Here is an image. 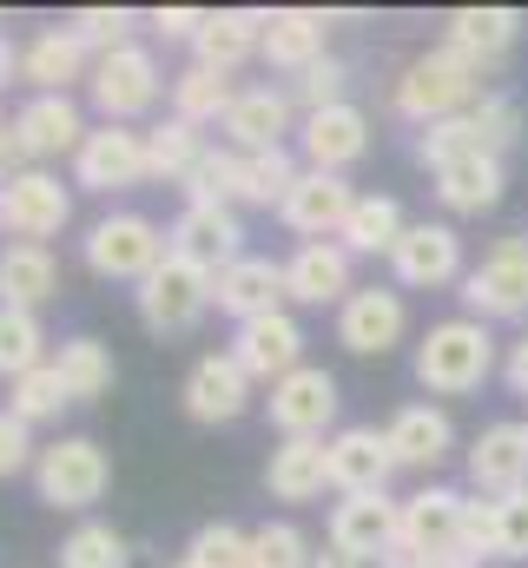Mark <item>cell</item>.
Instances as JSON below:
<instances>
[{"label":"cell","mask_w":528,"mask_h":568,"mask_svg":"<svg viewBox=\"0 0 528 568\" xmlns=\"http://www.w3.org/2000/svg\"><path fill=\"white\" fill-rule=\"evenodd\" d=\"M0 192H7V185H0ZM0 232H7V219H0Z\"/></svg>","instance_id":"cell-58"},{"label":"cell","mask_w":528,"mask_h":568,"mask_svg":"<svg viewBox=\"0 0 528 568\" xmlns=\"http://www.w3.org/2000/svg\"><path fill=\"white\" fill-rule=\"evenodd\" d=\"M297 145H304V159H311V172H337L344 179V165H357L364 152H370V120H364V106H324V113H304V126H297Z\"/></svg>","instance_id":"cell-18"},{"label":"cell","mask_w":528,"mask_h":568,"mask_svg":"<svg viewBox=\"0 0 528 568\" xmlns=\"http://www.w3.org/2000/svg\"><path fill=\"white\" fill-rule=\"evenodd\" d=\"M238 185H245V152L205 145V159L185 179V205H238Z\"/></svg>","instance_id":"cell-38"},{"label":"cell","mask_w":528,"mask_h":568,"mask_svg":"<svg viewBox=\"0 0 528 568\" xmlns=\"http://www.w3.org/2000/svg\"><path fill=\"white\" fill-rule=\"evenodd\" d=\"M489 371H496V337L483 317H443L416 344V384L429 397H469L489 384Z\"/></svg>","instance_id":"cell-1"},{"label":"cell","mask_w":528,"mask_h":568,"mask_svg":"<svg viewBox=\"0 0 528 568\" xmlns=\"http://www.w3.org/2000/svg\"><path fill=\"white\" fill-rule=\"evenodd\" d=\"M199 159H205V140H199V126H185V120H159V126L145 133V165H152V179H165V185H185Z\"/></svg>","instance_id":"cell-37"},{"label":"cell","mask_w":528,"mask_h":568,"mask_svg":"<svg viewBox=\"0 0 528 568\" xmlns=\"http://www.w3.org/2000/svg\"><path fill=\"white\" fill-rule=\"evenodd\" d=\"M185 417L192 424H238L252 410V377L232 364V351H212L185 371Z\"/></svg>","instance_id":"cell-15"},{"label":"cell","mask_w":528,"mask_h":568,"mask_svg":"<svg viewBox=\"0 0 528 568\" xmlns=\"http://www.w3.org/2000/svg\"><path fill=\"white\" fill-rule=\"evenodd\" d=\"M463 304H469V317H483V324H496V317L516 324V317H528V232L489 245L483 265L463 272Z\"/></svg>","instance_id":"cell-6"},{"label":"cell","mask_w":528,"mask_h":568,"mask_svg":"<svg viewBox=\"0 0 528 568\" xmlns=\"http://www.w3.org/2000/svg\"><path fill=\"white\" fill-rule=\"evenodd\" d=\"M258 47H264V13L258 7H219V13H205V27H199V40H192V67L238 73Z\"/></svg>","instance_id":"cell-27"},{"label":"cell","mask_w":528,"mask_h":568,"mask_svg":"<svg viewBox=\"0 0 528 568\" xmlns=\"http://www.w3.org/2000/svg\"><path fill=\"white\" fill-rule=\"evenodd\" d=\"M199 27H205L199 7H159L152 13V33H165V40H199Z\"/></svg>","instance_id":"cell-52"},{"label":"cell","mask_w":528,"mask_h":568,"mask_svg":"<svg viewBox=\"0 0 528 568\" xmlns=\"http://www.w3.org/2000/svg\"><path fill=\"white\" fill-rule=\"evenodd\" d=\"M73 397H67V384H60V371L53 364H40V371H27V377H13V390H7V410L20 417V424H47V417H60Z\"/></svg>","instance_id":"cell-41"},{"label":"cell","mask_w":528,"mask_h":568,"mask_svg":"<svg viewBox=\"0 0 528 568\" xmlns=\"http://www.w3.org/2000/svg\"><path fill=\"white\" fill-rule=\"evenodd\" d=\"M463 509H469V496L463 489H449V483H423L409 503H403V523H396V536L416 549V556H456V542H463Z\"/></svg>","instance_id":"cell-16"},{"label":"cell","mask_w":528,"mask_h":568,"mask_svg":"<svg viewBox=\"0 0 528 568\" xmlns=\"http://www.w3.org/2000/svg\"><path fill=\"white\" fill-rule=\"evenodd\" d=\"M483 100V67H469L456 47H429L416 53L403 73H396V113L409 126H436V120H456Z\"/></svg>","instance_id":"cell-2"},{"label":"cell","mask_w":528,"mask_h":568,"mask_svg":"<svg viewBox=\"0 0 528 568\" xmlns=\"http://www.w3.org/2000/svg\"><path fill=\"white\" fill-rule=\"evenodd\" d=\"M291 185H297V159H291L284 145H277V152H245V185H238V205H264V212H277Z\"/></svg>","instance_id":"cell-40"},{"label":"cell","mask_w":528,"mask_h":568,"mask_svg":"<svg viewBox=\"0 0 528 568\" xmlns=\"http://www.w3.org/2000/svg\"><path fill=\"white\" fill-rule=\"evenodd\" d=\"M377 568H429V556H416V549H409V542L396 536L390 549H384V562H377Z\"/></svg>","instance_id":"cell-54"},{"label":"cell","mask_w":528,"mask_h":568,"mask_svg":"<svg viewBox=\"0 0 528 568\" xmlns=\"http://www.w3.org/2000/svg\"><path fill=\"white\" fill-rule=\"evenodd\" d=\"M80 40H87V53H120V47H132V27H139V13L132 7H80L73 20H67Z\"/></svg>","instance_id":"cell-46"},{"label":"cell","mask_w":528,"mask_h":568,"mask_svg":"<svg viewBox=\"0 0 528 568\" xmlns=\"http://www.w3.org/2000/svg\"><path fill=\"white\" fill-rule=\"evenodd\" d=\"M33 456H40V449H33V429L20 424L13 410H0V476H20Z\"/></svg>","instance_id":"cell-51"},{"label":"cell","mask_w":528,"mask_h":568,"mask_svg":"<svg viewBox=\"0 0 528 568\" xmlns=\"http://www.w3.org/2000/svg\"><path fill=\"white\" fill-rule=\"evenodd\" d=\"M429 568H476V562H463V556H436Z\"/></svg>","instance_id":"cell-57"},{"label":"cell","mask_w":528,"mask_h":568,"mask_svg":"<svg viewBox=\"0 0 528 568\" xmlns=\"http://www.w3.org/2000/svg\"><path fill=\"white\" fill-rule=\"evenodd\" d=\"M522 40V13L516 7H456L449 20H443V47H456L469 67H496V60H509V47Z\"/></svg>","instance_id":"cell-21"},{"label":"cell","mask_w":528,"mask_h":568,"mask_svg":"<svg viewBox=\"0 0 528 568\" xmlns=\"http://www.w3.org/2000/svg\"><path fill=\"white\" fill-rule=\"evenodd\" d=\"M502 377H509V390H516V397H528V337H516V344H509Z\"/></svg>","instance_id":"cell-53"},{"label":"cell","mask_w":528,"mask_h":568,"mask_svg":"<svg viewBox=\"0 0 528 568\" xmlns=\"http://www.w3.org/2000/svg\"><path fill=\"white\" fill-rule=\"evenodd\" d=\"M87 272L93 278H126V284H145L152 278V265L172 252L165 245V232L145 219V212H106L93 232H87Z\"/></svg>","instance_id":"cell-5"},{"label":"cell","mask_w":528,"mask_h":568,"mask_svg":"<svg viewBox=\"0 0 528 568\" xmlns=\"http://www.w3.org/2000/svg\"><path fill=\"white\" fill-rule=\"evenodd\" d=\"M409 331V311H403V291H384V284H364L337 304V344L357 351V357H384L403 344Z\"/></svg>","instance_id":"cell-11"},{"label":"cell","mask_w":528,"mask_h":568,"mask_svg":"<svg viewBox=\"0 0 528 568\" xmlns=\"http://www.w3.org/2000/svg\"><path fill=\"white\" fill-rule=\"evenodd\" d=\"M53 371H60V384H67V397H73V404L106 397V390H113V377H120V364H113V351H106L100 337H67V344H60V357H53Z\"/></svg>","instance_id":"cell-36"},{"label":"cell","mask_w":528,"mask_h":568,"mask_svg":"<svg viewBox=\"0 0 528 568\" xmlns=\"http://www.w3.org/2000/svg\"><path fill=\"white\" fill-rule=\"evenodd\" d=\"M469 483H476L489 503L528 489V424H489L483 429V436L469 443Z\"/></svg>","instance_id":"cell-20"},{"label":"cell","mask_w":528,"mask_h":568,"mask_svg":"<svg viewBox=\"0 0 528 568\" xmlns=\"http://www.w3.org/2000/svg\"><path fill=\"white\" fill-rule=\"evenodd\" d=\"M384 436H390L396 469H436V463L456 449V429H449V417H443L436 404H403Z\"/></svg>","instance_id":"cell-31"},{"label":"cell","mask_w":528,"mask_h":568,"mask_svg":"<svg viewBox=\"0 0 528 568\" xmlns=\"http://www.w3.org/2000/svg\"><path fill=\"white\" fill-rule=\"evenodd\" d=\"M232 100H238L232 73H212V67H185V73L172 80V120H185V126H225Z\"/></svg>","instance_id":"cell-35"},{"label":"cell","mask_w":528,"mask_h":568,"mask_svg":"<svg viewBox=\"0 0 528 568\" xmlns=\"http://www.w3.org/2000/svg\"><path fill=\"white\" fill-rule=\"evenodd\" d=\"M0 219H7L13 245H47V239L67 232V219H73V192H67L53 172L27 165L20 179H7V192H0Z\"/></svg>","instance_id":"cell-7"},{"label":"cell","mask_w":528,"mask_h":568,"mask_svg":"<svg viewBox=\"0 0 528 568\" xmlns=\"http://www.w3.org/2000/svg\"><path fill=\"white\" fill-rule=\"evenodd\" d=\"M469 152H483V140H476V120H469V113L436 120V126H423V133H416V159H423L429 172H443V165H456V159H469Z\"/></svg>","instance_id":"cell-44"},{"label":"cell","mask_w":528,"mask_h":568,"mask_svg":"<svg viewBox=\"0 0 528 568\" xmlns=\"http://www.w3.org/2000/svg\"><path fill=\"white\" fill-rule=\"evenodd\" d=\"M264 404H271L277 436H324L331 417H337V377L317 371V364H304V371H291L284 384H271Z\"/></svg>","instance_id":"cell-17"},{"label":"cell","mask_w":528,"mask_h":568,"mask_svg":"<svg viewBox=\"0 0 528 568\" xmlns=\"http://www.w3.org/2000/svg\"><path fill=\"white\" fill-rule=\"evenodd\" d=\"M469 120H476L483 152H496V159L522 140V100H516V93H483V100L469 106Z\"/></svg>","instance_id":"cell-45"},{"label":"cell","mask_w":528,"mask_h":568,"mask_svg":"<svg viewBox=\"0 0 528 568\" xmlns=\"http://www.w3.org/2000/svg\"><path fill=\"white\" fill-rule=\"evenodd\" d=\"M456 556H463V562H483V556H496V503H489V496H469Z\"/></svg>","instance_id":"cell-50"},{"label":"cell","mask_w":528,"mask_h":568,"mask_svg":"<svg viewBox=\"0 0 528 568\" xmlns=\"http://www.w3.org/2000/svg\"><path fill=\"white\" fill-rule=\"evenodd\" d=\"M351 205H357L351 179H337V172H311V165H304V172H297V185L284 192L277 219L297 232V245H317V239H337V232H344Z\"/></svg>","instance_id":"cell-10"},{"label":"cell","mask_w":528,"mask_h":568,"mask_svg":"<svg viewBox=\"0 0 528 568\" xmlns=\"http://www.w3.org/2000/svg\"><path fill=\"white\" fill-rule=\"evenodd\" d=\"M324 33H331V20L317 13V7H277V13H264V60L271 67H284V73H304V67H317L324 60Z\"/></svg>","instance_id":"cell-30"},{"label":"cell","mask_w":528,"mask_h":568,"mask_svg":"<svg viewBox=\"0 0 528 568\" xmlns=\"http://www.w3.org/2000/svg\"><path fill=\"white\" fill-rule=\"evenodd\" d=\"M185 568H252V529H232V523H205L192 542H185Z\"/></svg>","instance_id":"cell-42"},{"label":"cell","mask_w":528,"mask_h":568,"mask_svg":"<svg viewBox=\"0 0 528 568\" xmlns=\"http://www.w3.org/2000/svg\"><path fill=\"white\" fill-rule=\"evenodd\" d=\"M165 245L185 252V258H199V265H212V272H225L232 258H245V252H238V245H245V225H238L232 205H185V212L172 219Z\"/></svg>","instance_id":"cell-23"},{"label":"cell","mask_w":528,"mask_h":568,"mask_svg":"<svg viewBox=\"0 0 528 568\" xmlns=\"http://www.w3.org/2000/svg\"><path fill=\"white\" fill-rule=\"evenodd\" d=\"M13 133H20V145H27V159L40 165V159L80 152V140H87V120H80V106H73L67 93H33V100L13 113Z\"/></svg>","instance_id":"cell-29"},{"label":"cell","mask_w":528,"mask_h":568,"mask_svg":"<svg viewBox=\"0 0 528 568\" xmlns=\"http://www.w3.org/2000/svg\"><path fill=\"white\" fill-rule=\"evenodd\" d=\"M252 568H311V542L297 523H264L252 529Z\"/></svg>","instance_id":"cell-47"},{"label":"cell","mask_w":528,"mask_h":568,"mask_svg":"<svg viewBox=\"0 0 528 568\" xmlns=\"http://www.w3.org/2000/svg\"><path fill=\"white\" fill-rule=\"evenodd\" d=\"M357 284H351V252L337 239H317V245H297L284 258V297L297 304H344Z\"/></svg>","instance_id":"cell-26"},{"label":"cell","mask_w":528,"mask_h":568,"mask_svg":"<svg viewBox=\"0 0 528 568\" xmlns=\"http://www.w3.org/2000/svg\"><path fill=\"white\" fill-rule=\"evenodd\" d=\"M20 80L33 93H67L73 80H93V53L73 27H40L27 47H20Z\"/></svg>","instance_id":"cell-22"},{"label":"cell","mask_w":528,"mask_h":568,"mask_svg":"<svg viewBox=\"0 0 528 568\" xmlns=\"http://www.w3.org/2000/svg\"><path fill=\"white\" fill-rule=\"evenodd\" d=\"M390 436L370 424H351L331 436V489L337 496H370V489H390Z\"/></svg>","instance_id":"cell-19"},{"label":"cell","mask_w":528,"mask_h":568,"mask_svg":"<svg viewBox=\"0 0 528 568\" xmlns=\"http://www.w3.org/2000/svg\"><path fill=\"white\" fill-rule=\"evenodd\" d=\"M132 297H139V324H145V331L179 337V331H192V324L212 311V297H219V272L199 265V258H185V252H165V258L152 265V278L139 284Z\"/></svg>","instance_id":"cell-3"},{"label":"cell","mask_w":528,"mask_h":568,"mask_svg":"<svg viewBox=\"0 0 528 568\" xmlns=\"http://www.w3.org/2000/svg\"><path fill=\"white\" fill-rule=\"evenodd\" d=\"M225 145L232 152H277L284 133H291V93H277V87H238V100H232V113H225Z\"/></svg>","instance_id":"cell-28"},{"label":"cell","mask_w":528,"mask_h":568,"mask_svg":"<svg viewBox=\"0 0 528 568\" xmlns=\"http://www.w3.org/2000/svg\"><path fill=\"white\" fill-rule=\"evenodd\" d=\"M13 73H20V47H13V40H7V33H0V87H7V80H13Z\"/></svg>","instance_id":"cell-55"},{"label":"cell","mask_w":528,"mask_h":568,"mask_svg":"<svg viewBox=\"0 0 528 568\" xmlns=\"http://www.w3.org/2000/svg\"><path fill=\"white\" fill-rule=\"evenodd\" d=\"M311 568H364V562H351V556H344V549H331V542H324V549H317V556H311Z\"/></svg>","instance_id":"cell-56"},{"label":"cell","mask_w":528,"mask_h":568,"mask_svg":"<svg viewBox=\"0 0 528 568\" xmlns=\"http://www.w3.org/2000/svg\"><path fill=\"white\" fill-rule=\"evenodd\" d=\"M390 272L403 291H436V284H463V239H456V225H409L403 239H396L390 252Z\"/></svg>","instance_id":"cell-13"},{"label":"cell","mask_w":528,"mask_h":568,"mask_svg":"<svg viewBox=\"0 0 528 568\" xmlns=\"http://www.w3.org/2000/svg\"><path fill=\"white\" fill-rule=\"evenodd\" d=\"M297 100H304V113H324V106H344V60H317V67H304L297 73Z\"/></svg>","instance_id":"cell-49"},{"label":"cell","mask_w":528,"mask_h":568,"mask_svg":"<svg viewBox=\"0 0 528 568\" xmlns=\"http://www.w3.org/2000/svg\"><path fill=\"white\" fill-rule=\"evenodd\" d=\"M0 126H7V120H0Z\"/></svg>","instance_id":"cell-60"},{"label":"cell","mask_w":528,"mask_h":568,"mask_svg":"<svg viewBox=\"0 0 528 568\" xmlns=\"http://www.w3.org/2000/svg\"><path fill=\"white\" fill-rule=\"evenodd\" d=\"M60 568H126V536L113 523H80L60 542Z\"/></svg>","instance_id":"cell-43"},{"label":"cell","mask_w":528,"mask_h":568,"mask_svg":"<svg viewBox=\"0 0 528 568\" xmlns=\"http://www.w3.org/2000/svg\"><path fill=\"white\" fill-rule=\"evenodd\" d=\"M232 324H258V317H277L284 311V265H271V258H232L225 272H219V297H212Z\"/></svg>","instance_id":"cell-25"},{"label":"cell","mask_w":528,"mask_h":568,"mask_svg":"<svg viewBox=\"0 0 528 568\" xmlns=\"http://www.w3.org/2000/svg\"><path fill=\"white\" fill-rule=\"evenodd\" d=\"M33 483H40V503L53 509H93L113 483V463L93 436H60L33 456Z\"/></svg>","instance_id":"cell-4"},{"label":"cell","mask_w":528,"mask_h":568,"mask_svg":"<svg viewBox=\"0 0 528 568\" xmlns=\"http://www.w3.org/2000/svg\"><path fill=\"white\" fill-rule=\"evenodd\" d=\"M502 192H509V172H502L496 152H469V159H456V165L436 172V199H443L449 212H463V219H469V212H496Z\"/></svg>","instance_id":"cell-32"},{"label":"cell","mask_w":528,"mask_h":568,"mask_svg":"<svg viewBox=\"0 0 528 568\" xmlns=\"http://www.w3.org/2000/svg\"><path fill=\"white\" fill-rule=\"evenodd\" d=\"M47 364V331H40V311H7L0 304V377H27Z\"/></svg>","instance_id":"cell-39"},{"label":"cell","mask_w":528,"mask_h":568,"mask_svg":"<svg viewBox=\"0 0 528 568\" xmlns=\"http://www.w3.org/2000/svg\"><path fill=\"white\" fill-rule=\"evenodd\" d=\"M60 291V265L47 245H7L0 252V304L7 311H40Z\"/></svg>","instance_id":"cell-34"},{"label":"cell","mask_w":528,"mask_h":568,"mask_svg":"<svg viewBox=\"0 0 528 568\" xmlns=\"http://www.w3.org/2000/svg\"><path fill=\"white\" fill-rule=\"evenodd\" d=\"M172 568H185V562H172Z\"/></svg>","instance_id":"cell-59"},{"label":"cell","mask_w":528,"mask_h":568,"mask_svg":"<svg viewBox=\"0 0 528 568\" xmlns=\"http://www.w3.org/2000/svg\"><path fill=\"white\" fill-rule=\"evenodd\" d=\"M145 179H152L145 133H132V126H93L73 152V185H87V192H132Z\"/></svg>","instance_id":"cell-8"},{"label":"cell","mask_w":528,"mask_h":568,"mask_svg":"<svg viewBox=\"0 0 528 568\" xmlns=\"http://www.w3.org/2000/svg\"><path fill=\"white\" fill-rule=\"evenodd\" d=\"M87 93H93V106L106 113V126H126V120H139V113L159 100V60H152L145 47H120V53L93 60Z\"/></svg>","instance_id":"cell-9"},{"label":"cell","mask_w":528,"mask_h":568,"mask_svg":"<svg viewBox=\"0 0 528 568\" xmlns=\"http://www.w3.org/2000/svg\"><path fill=\"white\" fill-rule=\"evenodd\" d=\"M396 523H403V503H396L390 489L344 496L331 509V549H344L351 562H384V549L396 542Z\"/></svg>","instance_id":"cell-14"},{"label":"cell","mask_w":528,"mask_h":568,"mask_svg":"<svg viewBox=\"0 0 528 568\" xmlns=\"http://www.w3.org/2000/svg\"><path fill=\"white\" fill-rule=\"evenodd\" d=\"M496 556L502 562H528V489L496 503Z\"/></svg>","instance_id":"cell-48"},{"label":"cell","mask_w":528,"mask_h":568,"mask_svg":"<svg viewBox=\"0 0 528 568\" xmlns=\"http://www.w3.org/2000/svg\"><path fill=\"white\" fill-rule=\"evenodd\" d=\"M232 364L252 377V384H284L291 371H304V324L291 311L258 317V324H238L232 331Z\"/></svg>","instance_id":"cell-12"},{"label":"cell","mask_w":528,"mask_h":568,"mask_svg":"<svg viewBox=\"0 0 528 568\" xmlns=\"http://www.w3.org/2000/svg\"><path fill=\"white\" fill-rule=\"evenodd\" d=\"M403 232H409V225H403V205H396L390 192H357V205H351L337 245H344L351 258H390Z\"/></svg>","instance_id":"cell-33"},{"label":"cell","mask_w":528,"mask_h":568,"mask_svg":"<svg viewBox=\"0 0 528 568\" xmlns=\"http://www.w3.org/2000/svg\"><path fill=\"white\" fill-rule=\"evenodd\" d=\"M264 489L277 503H311L331 489V436H277L264 463Z\"/></svg>","instance_id":"cell-24"}]
</instances>
